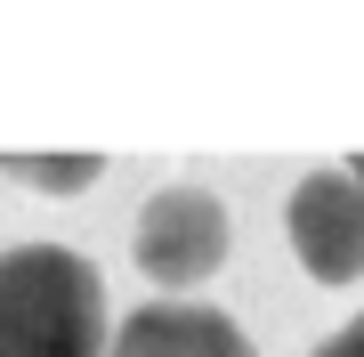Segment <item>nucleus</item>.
Masks as SVG:
<instances>
[{"label": "nucleus", "mask_w": 364, "mask_h": 357, "mask_svg": "<svg viewBox=\"0 0 364 357\" xmlns=\"http://www.w3.org/2000/svg\"><path fill=\"white\" fill-rule=\"evenodd\" d=\"M291 252L316 284L364 276V187H356V171H308L291 187Z\"/></svg>", "instance_id": "7ed1b4c3"}, {"label": "nucleus", "mask_w": 364, "mask_h": 357, "mask_svg": "<svg viewBox=\"0 0 364 357\" xmlns=\"http://www.w3.org/2000/svg\"><path fill=\"white\" fill-rule=\"evenodd\" d=\"M130 252H138V268L154 284H203L227 260V203L203 195V187H162L138 212Z\"/></svg>", "instance_id": "f03ea898"}, {"label": "nucleus", "mask_w": 364, "mask_h": 357, "mask_svg": "<svg viewBox=\"0 0 364 357\" xmlns=\"http://www.w3.org/2000/svg\"><path fill=\"white\" fill-rule=\"evenodd\" d=\"M348 171H356V187H364V155H356V162H348Z\"/></svg>", "instance_id": "0eeeda50"}, {"label": "nucleus", "mask_w": 364, "mask_h": 357, "mask_svg": "<svg viewBox=\"0 0 364 357\" xmlns=\"http://www.w3.org/2000/svg\"><path fill=\"white\" fill-rule=\"evenodd\" d=\"M0 171L41 187V195H73V187H90L105 171V155H81V146H73V155H41V146H25V155H0Z\"/></svg>", "instance_id": "39448f33"}, {"label": "nucleus", "mask_w": 364, "mask_h": 357, "mask_svg": "<svg viewBox=\"0 0 364 357\" xmlns=\"http://www.w3.org/2000/svg\"><path fill=\"white\" fill-rule=\"evenodd\" d=\"M316 357H364V317H348V325H340V333H332V341L316 349Z\"/></svg>", "instance_id": "423d86ee"}, {"label": "nucleus", "mask_w": 364, "mask_h": 357, "mask_svg": "<svg viewBox=\"0 0 364 357\" xmlns=\"http://www.w3.org/2000/svg\"><path fill=\"white\" fill-rule=\"evenodd\" d=\"M105 357H259L243 341V325L227 309H203V301H146L122 317L114 349Z\"/></svg>", "instance_id": "20e7f679"}, {"label": "nucleus", "mask_w": 364, "mask_h": 357, "mask_svg": "<svg viewBox=\"0 0 364 357\" xmlns=\"http://www.w3.org/2000/svg\"><path fill=\"white\" fill-rule=\"evenodd\" d=\"M105 284L65 244L0 252V357H105Z\"/></svg>", "instance_id": "f257e3e1"}]
</instances>
